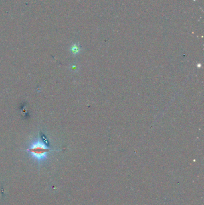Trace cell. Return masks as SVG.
Listing matches in <instances>:
<instances>
[{
	"instance_id": "1",
	"label": "cell",
	"mask_w": 204,
	"mask_h": 205,
	"mask_svg": "<svg viewBox=\"0 0 204 205\" xmlns=\"http://www.w3.org/2000/svg\"><path fill=\"white\" fill-rule=\"evenodd\" d=\"M54 151L55 150L50 149L47 145H46L39 138L32 142L29 147L26 149V152L31 155L32 158L38 162V164L47 160L48 154Z\"/></svg>"
},
{
	"instance_id": "2",
	"label": "cell",
	"mask_w": 204,
	"mask_h": 205,
	"mask_svg": "<svg viewBox=\"0 0 204 205\" xmlns=\"http://www.w3.org/2000/svg\"><path fill=\"white\" fill-rule=\"evenodd\" d=\"M81 48L78 43H73L70 46V51L71 54L73 55H77L81 52Z\"/></svg>"
}]
</instances>
